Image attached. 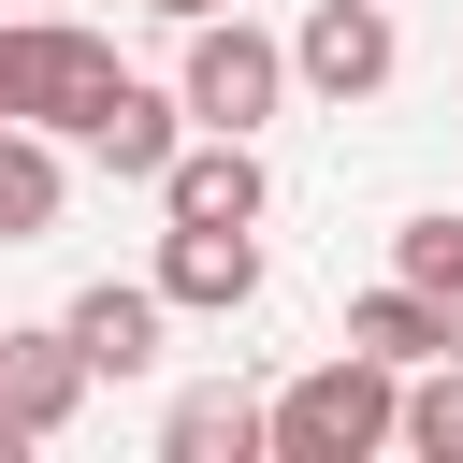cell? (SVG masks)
<instances>
[{
  "instance_id": "cell-1",
  "label": "cell",
  "mask_w": 463,
  "mask_h": 463,
  "mask_svg": "<svg viewBox=\"0 0 463 463\" xmlns=\"http://www.w3.org/2000/svg\"><path fill=\"white\" fill-rule=\"evenodd\" d=\"M376 449H405V362L333 347L275 391V463H376Z\"/></svg>"
},
{
  "instance_id": "cell-2",
  "label": "cell",
  "mask_w": 463,
  "mask_h": 463,
  "mask_svg": "<svg viewBox=\"0 0 463 463\" xmlns=\"http://www.w3.org/2000/svg\"><path fill=\"white\" fill-rule=\"evenodd\" d=\"M130 72H116V43L101 29H72V14H29V29H0V130H101V101H116Z\"/></svg>"
},
{
  "instance_id": "cell-3",
  "label": "cell",
  "mask_w": 463,
  "mask_h": 463,
  "mask_svg": "<svg viewBox=\"0 0 463 463\" xmlns=\"http://www.w3.org/2000/svg\"><path fill=\"white\" fill-rule=\"evenodd\" d=\"M174 87H188V116H203V130H260V116H275L304 72H289V43H275V29H246V14H203Z\"/></svg>"
},
{
  "instance_id": "cell-4",
  "label": "cell",
  "mask_w": 463,
  "mask_h": 463,
  "mask_svg": "<svg viewBox=\"0 0 463 463\" xmlns=\"http://www.w3.org/2000/svg\"><path fill=\"white\" fill-rule=\"evenodd\" d=\"M391 58H405L391 0H318V14L289 29V72H304L318 101H376V87H391Z\"/></svg>"
},
{
  "instance_id": "cell-5",
  "label": "cell",
  "mask_w": 463,
  "mask_h": 463,
  "mask_svg": "<svg viewBox=\"0 0 463 463\" xmlns=\"http://www.w3.org/2000/svg\"><path fill=\"white\" fill-rule=\"evenodd\" d=\"M159 217H217V232H260V130H203V145L159 174Z\"/></svg>"
},
{
  "instance_id": "cell-6",
  "label": "cell",
  "mask_w": 463,
  "mask_h": 463,
  "mask_svg": "<svg viewBox=\"0 0 463 463\" xmlns=\"http://www.w3.org/2000/svg\"><path fill=\"white\" fill-rule=\"evenodd\" d=\"M159 289H174L188 318H232V304L260 289V232H217V217H174V232H159Z\"/></svg>"
},
{
  "instance_id": "cell-7",
  "label": "cell",
  "mask_w": 463,
  "mask_h": 463,
  "mask_svg": "<svg viewBox=\"0 0 463 463\" xmlns=\"http://www.w3.org/2000/svg\"><path fill=\"white\" fill-rule=\"evenodd\" d=\"M174 130H188V87H145V72H130V87L101 101V130H87V159H101V174H130V188H159V174L188 159Z\"/></svg>"
},
{
  "instance_id": "cell-8",
  "label": "cell",
  "mask_w": 463,
  "mask_h": 463,
  "mask_svg": "<svg viewBox=\"0 0 463 463\" xmlns=\"http://www.w3.org/2000/svg\"><path fill=\"white\" fill-rule=\"evenodd\" d=\"M159 318H174L159 275H101V289H72V347H87L101 376H145V362H159Z\"/></svg>"
},
{
  "instance_id": "cell-9",
  "label": "cell",
  "mask_w": 463,
  "mask_h": 463,
  "mask_svg": "<svg viewBox=\"0 0 463 463\" xmlns=\"http://www.w3.org/2000/svg\"><path fill=\"white\" fill-rule=\"evenodd\" d=\"M159 463H275V405H246L232 376H217V391H174Z\"/></svg>"
},
{
  "instance_id": "cell-10",
  "label": "cell",
  "mask_w": 463,
  "mask_h": 463,
  "mask_svg": "<svg viewBox=\"0 0 463 463\" xmlns=\"http://www.w3.org/2000/svg\"><path fill=\"white\" fill-rule=\"evenodd\" d=\"M347 347H376V362H449V289H420V275H391V289H362L347 304Z\"/></svg>"
},
{
  "instance_id": "cell-11",
  "label": "cell",
  "mask_w": 463,
  "mask_h": 463,
  "mask_svg": "<svg viewBox=\"0 0 463 463\" xmlns=\"http://www.w3.org/2000/svg\"><path fill=\"white\" fill-rule=\"evenodd\" d=\"M87 391H101V362L72 347V318H58V333H14V391H0V420H29V434H58V420H72Z\"/></svg>"
},
{
  "instance_id": "cell-12",
  "label": "cell",
  "mask_w": 463,
  "mask_h": 463,
  "mask_svg": "<svg viewBox=\"0 0 463 463\" xmlns=\"http://www.w3.org/2000/svg\"><path fill=\"white\" fill-rule=\"evenodd\" d=\"M58 203H72L58 130H0V246H43V232H58Z\"/></svg>"
},
{
  "instance_id": "cell-13",
  "label": "cell",
  "mask_w": 463,
  "mask_h": 463,
  "mask_svg": "<svg viewBox=\"0 0 463 463\" xmlns=\"http://www.w3.org/2000/svg\"><path fill=\"white\" fill-rule=\"evenodd\" d=\"M405 449H420V463H463V347L405 376Z\"/></svg>"
},
{
  "instance_id": "cell-14",
  "label": "cell",
  "mask_w": 463,
  "mask_h": 463,
  "mask_svg": "<svg viewBox=\"0 0 463 463\" xmlns=\"http://www.w3.org/2000/svg\"><path fill=\"white\" fill-rule=\"evenodd\" d=\"M391 275H420V289H463V217H405V232H391Z\"/></svg>"
},
{
  "instance_id": "cell-15",
  "label": "cell",
  "mask_w": 463,
  "mask_h": 463,
  "mask_svg": "<svg viewBox=\"0 0 463 463\" xmlns=\"http://www.w3.org/2000/svg\"><path fill=\"white\" fill-rule=\"evenodd\" d=\"M145 14H174V29H203V14H246V0H145Z\"/></svg>"
},
{
  "instance_id": "cell-16",
  "label": "cell",
  "mask_w": 463,
  "mask_h": 463,
  "mask_svg": "<svg viewBox=\"0 0 463 463\" xmlns=\"http://www.w3.org/2000/svg\"><path fill=\"white\" fill-rule=\"evenodd\" d=\"M449 347H463V289H449Z\"/></svg>"
},
{
  "instance_id": "cell-17",
  "label": "cell",
  "mask_w": 463,
  "mask_h": 463,
  "mask_svg": "<svg viewBox=\"0 0 463 463\" xmlns=\"http://www.w3.org/2000/svg\"><path fill=\"white\" fill-rule=\"evenodd\" d=\"M0 391H14V333H0Z\"/></svg>"
}]
</instances>
